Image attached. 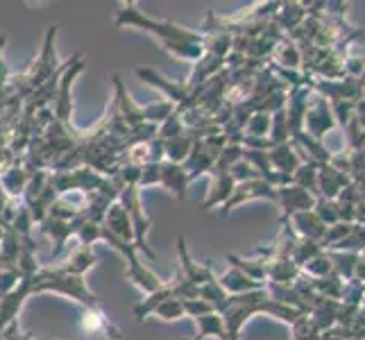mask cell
Segmentation results:
<instances>
[{
  "mask_svg": "<svg viewBox=\"0 0 365 340\" xmlns=\"http://www.w3.org/2000/svg\"><path fill=\"white\" fill-rule=\"evenodd\" d=\"M114 23L118 28H136V30L150 32L161 43L163 50H168V53L178 59L197 61L205 55V36L200 32L188 30L175 21H161V19L148 16L134 3L120 5V9L114 16Z\"/></svg>",
  "mask_w": 365,
  "mask_h": 340,
  "instance_id": "1",
  "label": "cell"
},
{
  "mask_svg": "<svg viewBox=\"0 0 365 340\" xmlns=\"http://www.w3.org/2000/svg\"><path fill=\"white\" fill-rule=\"evenodd\" d=\"M46 291L68 295L73 299L82 302L84 306H98V297L86 288L84 277L66 274L48 266L39 268V272L34 274V293H46Z\"/></svg>",
  "mask_w": 365,
  "mask_h": 340,
  "instance_id": "2",
  "label": "cell"
},
{
  "mask_svg": "<svg viewBox=\"0 0 365 340\" xmlns=\"http://www.w3.org/2000/svg\"><path fill=\"white\" fill-rule=\"evenodd\" d=\"M118 202L123 205V209L128 211V216L132 220V230H134V247L138 252H145L148 259H157L155 252L148 247L145 243V236L150 230V220H148V213L141 205V195H138V186L136 184H125L120 188V200Z\"/></svg>",
  "mask_w": 365,
  "mask_h": 340,
  "instance_id": "3",
  "label": "cell"
},
{
  "mask_svg": "<svg viewBox=\"0 0 365 340\" xmlns=\"http://www.w3.org/2000/svg\"><path fill=\"white\" fill-rule=\"evenodd\" d=\"M80 326L84 329V334L105 336V338H111V340H120V329L105 316L100 306H84L82 316H80Z\"/></svg>",
  "mask_w": 365,
  "mask_h": 340,
  "instance_id": "4",
  "label": "cell"
},
{
  "mask_svg": "<svg viewBox=\"0 0 365 340\" xmlns=\"http://www.w3.org/2000/svg\"><path fill=\"white\" fill-rule=\"evenodd\" d=\"M178 254H180V272H182V277L186 282H191L193 286L200 288V286H205V284L216 279L207 263H195L191 259V254H188V249H186L184 236L178 238Z\"/></svg>",
  "mask_w": 365,
  "mask_h": 340,
  "instance_id": "5",
  "label": "cell"
},
{
  "mask_svg": "<svg viewBox=\"0 0 365 340\" xmlns=\"http://www.w3.org/2000/svg\"><path fill=\"white\" fill-rule=\"evenodd\" d=\"M136 75L141 78L143 82H148L150 86H155V89H159V91H163L166 93V98L170 100V103H175L178 105V109H182V105L186 103L188 98V86L186 84H182V82H170V80H166V78H161L159 73H155V71H150V68H136Z\"/></svg>",
  "mask_w": 365,
  "mask_h": 340,
  "instance_id": "6",
  "label": "cell"
},
{
  "mask_svg": "<svg viewBox=\"0 0 365 340\" xmlns=\"http://www.w3.org/2000/svg\"><path fill=\"white\" fill-rule=\"evenodd\" d=\"M252 197H270V200H274L277 195H274V188L268 182H263V180H250V182H243V184H236L232 197L222 205V213H230L234 207L247 202V200H252Z\"/></svg>",
  "mask_w": 365,
  "mask_h": 340,
  "instance_id": "7",
  "label": "cell"
},
{
  "mask_svg": "<svg viewBox=\"0 0 365 340\" xmlns=\"http://www.w3.org/2000/svg\"><path fill=\"white\" fill-rule=\"evenodd\" d=\"M234 188H236V182L232 180L230 170L213 168L211 170V184H209V191H207V200L202 202V207L209 211V209L218 207V205H225L232 197Z\"/></svg>",
  "mask_w": 365,
  "mask_h": 340,
  "instance_id": "8",
  "label": "cell"
},
{
  "mask_svg": "<svg viewBox=\"0 0 365 340\" xmlns=\"http://www.w3.org/2000/svg\"><path fill=\"white\" fill-rule=\"evenodd\" d=\"M84 71V59L82 57H75L73 59V68H68L64 73V78L59 82V96H57V118L68 125L71 120V113H73V100H71V86L78 78V73Z\"/></svg>",
  "mask_w": 365,
  "mask_h": 340,
  "instance_id": "9",
  "label": "cell"
},
{
  "mask_svg": "<svg viewBox=\"0 0 365 340\" xmlns=\"http://www.w3.org/2000/svg\"><path fill=\"white\" fill-rule=\"evenodd\" d=\"M103 227L114 234L116 238H120V241L125 243H132L134 245V230H132V220L128 216V211L123 209L120 202H111L107 213H105V220H103Z\"/></svg>",
  "mask_w": 365,
  "mask_h": 340,
  "instance_id": "10",
  "label": "cell"
},
{
  "mask_svg": "<svg viewBox=\"0 0 365 340\" xmlns=\"http://www.w3.org/2000/svg\"><path fill=\"white\" fill-rule=\"evenodd\" d=\"M96 263H98L96 252L86 245H78L75 249L68 252V257L61 261L59 266H55V270L66 272V274H75V277H84V272L89 268H93Z\"/></svg>",
  "mask_w": 365,
  "mask_h": 340,
  "instance_id": "11",
  "label": "cell"
},
{
  "mask_svg": "<svg viewBox=\"0 0 365 340\" xmlns=\"http://www.w3.org/2000/svg\"><path fill=\"white\" fill-rule=\"evenodd\" d=\"M166 191H170L178 200H186V186H188V175L184 170L182 163H170V161H161V180Z\"/></svg>",
  "mask_w": 365,
  "mask_h": 340,
  "instance_id": "12",
  "label": "cell"
},
{
  "mask_svg": "<svg viewBox=\"0 0 365 340\" xmlns=\"http://www.w3.org/2000/svg\"><path fill=\"white\" fill-rule=\"evenodd\" d=\"M218 284L225 288V293H227V295H245V293H252L255 288L261 286L259 282L250 279V277H247L245 272H241V270L234 268V266L220 277V282H218Z\"/></svg>",
  "mask_w": 365,
  "mask_h": 340,
  "instance_id": "13",
  "label": "cell"
},
{
  "mask_svg": "<svg viewBox=\"0 0 365 340\" xmlns=\"http://www.w3.org/2000/svg\"><path fill=\"white\" fill-rule=\"evenodd\" d=\"M193 145H195V141L188 138L186 134L166 138V141H163V157H166V161H170V163H184L188 159V155H191Z\"/></svg>",
  "mask_w": 365,
  "mask_h": 340,
  "instance_id": "14",
  "label": "cell"
},
{
  "mask_svg": "<svg viewBox=\"0 0 365 340\" xmlns=\"http://www.w3.org/2000/svg\"><path fill=\"white\" fill-rule=\"evenodd\" d=\"M168 297H175V295H173V288H170V282H166L161 288H157L155 293H148V295L143 297L141 304H136V306H134V318H136L138 322H143L148 316H153L155 309L161 304V302H166Z\"/></svg>",
  "mask_w": 365,
  "mask_h": 340,
  "instance_id": "15",
  "label": "cell"
},
{
  "mask_svg": "<svg viewBox=\"0 0 365 340\" xmlns=\"http://www.w3.org/2000/svg\"><path fill=\"white\" fill-rule=\"evenodd\" d=\"M197 338L195 340H202V338H220V340H227V331H225V320L220 313H209V316L197 318Z\"/></svg>",
  "mask_w": 365,
  "mask_h": 340,
  "instance_id": "16",
  "label": "cell"
},
{
  "mask_svg": "<svg viewBox=\"0 0 365 340\" xmlns=\"http://www.w3.org/2000/svg\"><path fill=\"white\" fill-rule=\"evenodd\" d=\"M28 180H30V175L23 168H9L3 177H0V186H3V191L9 195H21L25 191V186H28Z\"/></svg>",
  "mask_w": 365,
  "mask_h": 340,
  "instance_id": "17",
  "label": "cell"
},
{
  "mask_svg": "<svg viewBox=\"0 0 365 340\" xmlns=\"http://www.w3.org/2000/svg\"><path fill=\"white\" fill-rule=\"evenodd\" d=\"M153 316H157V318H161V320H166V322H175V320L184 318L182 299H178V297H168L166 302H161V304L155 309Z\"/></svg>",
  "mask_w": 365,
  "mask_h": 340,
  "instance_id": "18",
  "label": "cell"
},
{
  "mask_svg": "<svg viewBox=\"0 0 365 340\" xmlns=\"http://www.w3.org/2000/svg\"><path fill=\"white\" fill-rule=\"evenodd\" d=\"M21 282L19 266H3L0 268V299L7 297Z\"/></svg>",
  "mask_w": 365,
  "mask_h": 340,
  "instance_id": "19",
  "label": "cell"
},
{
  "mask_svg": "<svg viewBox=\"0 0 365 340\" xmlns=\"http://www.w3.org/2000/svg\"><path fill=\"white\" fill-rule=\"evenodd\" d=\"M182 306H184V316L193 318V320L202 318V316H209V313L216 311L209 304V302L200 299V297H195V299H182Z\"/></svg>",
  "mask_w": 365,
  "mask_h": 340,
  "instance_id": "20",
  "label": "cell"
},
{
  "mask_svg": "<svg viewBox=\"0 0 365 340\" xmlns=\"http://www.w3.org/2000/svg\"><path fill=\"white\" fill-rule=\"evenodd\" d=\"M161 180V163H145V166L138 170V182L136 186H155Z\"/></svg>",
  "mask_w": 365,
  "mask_h": 340,
  "instance_id": "21",
  "label": "cell"
},
{
  "mask_svg": "<svg viewBox=\"0 0 365 340\" xmlns=\"http://www.w3.org/2000/svg\"><path fill=\"white\" fill-rule=\"evenodd\" d=\"M247 130H250V132H255V136H257V134H266V132H268V118H266V116H252V120H250V125H247Z\"/></svg>",
  "mask_w": 365,
  "mask_h": 340,
  "instance_id": "22",
  "label": "cell"
},
{
  "mask_svg": "<svg viewBox=\"0 0 365 340\" xmlns=\"http://www.w3.org/2000/svg\"><path fill=\"white\" fill-rule=\"evenodd\" d=\"M5 41H7V36L3 34L0 36V89L5 86V82H7V64H5V59H3V48H5Z\"/></svg>",
  "mask_w": 365,
  "mask_h": 340,
  "instance_id": "23",
  "label": "cell"
},
{
  "mask_svg": "<svg viewBox=\"0 0 365 340\" xmlns=\"http://www.w3.org/2000/svg\"><path fill=\"white\" fill-rule=\"evenodd\" d=\"M3 234H5V232H3V227H0V241H3Z\"/></svg>",
  "mask_w": 365,
  "mask_h": 340,
  "instance_id": "24",
  "label": "cell"
}]
</instances>
